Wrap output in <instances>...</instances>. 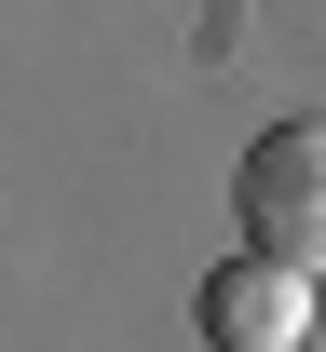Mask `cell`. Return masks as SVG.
I'll return each mask as SVG.
<instances>
[{"instance_id":"6da1fadb","label":"cell","mask_w":326,"mask_h":352,"mask_svg":"<svg viewBox=\"0 0 326 352\" xmlns=\"http://www.w3.org/2000/svg\"><path fill=\"white\" fill-rule=\"evenodd\" d=\"M232 217H245L258 258H285V271H313V285H326V122H272L258 149H245Z\"/></svg>"},{"instance_id":"7a4b0ae2","label":"cell","mask_w":326,"mask_h":352,"mask_svg":"<svg viewBox=\"0 0 326 352\" xmlns=\"http://www.w3.org/2000/svg\"><path fill=\"white\" fill-rule=\"evenodd\" d=\"M190 325H204V352H299V339H313V271H285V258L245 244V258L204 271Z\"/></svg>"}]
</instances>
